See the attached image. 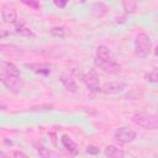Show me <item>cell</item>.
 <instances>
[{
    "mask_svg": "<svg viewBox=\"0 0 158 158\" xmlns=\"http://www.w3.org/2000/svg\"><path fill=\"white\" fill-rule=\"evenodd\" d=\"M60 142L63 144V147L72 154V156H75L78 153V147H77V143L68 136V135H63L60 137Z\"/></svg>",
    "mask_w": 158,
    "mask_h": 158,
    "instance_id": "4fadbf2b",
    "label": "cell"
},
{
    "mask_svg": "<svg viewBox=\"0 0 158 158\" xmlns=\"http://www.w3.org/2000/svg\"><path fill=\"white\" fill-rule=\"evenodd\" d=\"M85 152H86L88 154H90V156H98V154H100V149H99L96 146H94V144H89V146L86 147Z\"/></svg>",
    "mask_w": 158,
    "mask_h": 158,
    "instance_id": "7402d4cb",
    "label": "cell"
},
{
    "mask_svg": "<svg viewBox=\"0 0 158 158\" xmlns=\"http://www.w3.org/2000/svg\"><path fill=\"white\" fill-rule=\"evenodd\" d=\"M126 89V83L123 81H109L101 85L100 93L106 94V95H116L122 93Z\"/></svg>",
    "mask_w": 158,
    "mask_h": 158,
    "instance_id": "52a82bcc",
    "label": "cell"
},
{
    "mask_svg": "<svg viewBox=\"0 0 158 158\" xmlns=\"http://www.w3.org/2000/svg\"><path fill=\"white\" fill-rule=\"evenodd\" d=\"M1 74H7V75H20V70L19 68L7 60H2L1 62Z\"/></svg>",
    "mask_w": 158,
    "mask_h": 158,
    "instance_id": "9a60e30c",
    "label": "cell"
},
{
    "mask_svg": "<svg viewBox=\"0 0 158 158\" xmlns=\"http://www.w3.org/2000/svg\"><path fill=\"white\" fill-rule=\"evenodd\" d=\"M122 6L127 14H133L137 9V1L136 0H122Z\"/></svg>",
    "mask_w": 158,
    "mask_h": 158,
    "instance_id": "ac0fdd59",
    "label": "cell"
},
{
    "mask_svg": "<svg viewBox=\"0 0 158 158\" xmlns=\"http://www.w3.org/2000/svg\"><path fill=\"white\" fill-rule=\"evenodd\" d=\"M132 121L144 130H151V131L158 130V116L152 112H147V111L135 112L132 115Z\"/></svg>",
    "mask_w": 158,
    "mask_h": 158,
    "instance_id": "6da1fadb",
    "label": "cell"
},
{
    "mask_svg": "<svg viewBox=\"0 0 158 158\" xmlns=\"http://www.w3.org/2000/svg\"><path fill=\"white\" fill-rule=\"evenodd\" d=\"M20 1L32 10H40L41 9V2L38 0H20Z\"/></svg>",
    "mask_w": 158,
    "mask_h": 158,
    "instance_id": "ffe728a7",
    "label": "cell"
},
{
    "mask_svg": "<svg viewBox=\"0 0 158 158\" xmlns=\"http://www.w3.org/2000/svg\"><path fill=\"white\" fill-rule=\"evenodd\" d=\"M49 33L51 36L57 37V38H67L72 35V31L67 26H54L49 30Z\"/></svg>",
    "mask_w": 158,
    "mask_h": 158,
    "instance_id": "7c38bea8",
    "label": "cell"
},
{
    "mask_svg": "<svg viewBox=\"0 0 158 158\" xmlns=\"http://www.w3.org/2000/svg\"><path fill=\"white\" fill-rule=\"evenodd\" d=\"M15 32L23 37H35V32L32 31V28L23 21L15 23Z\"/></svg>",
    "mask_w": 158,
    "mask_h": 158,
    "instance_id": "30bf717a",
    "label": "cell"
},
{
    "mask_svg": "<svg viewBox=\"0 0 158 158\" xmlns=\"http://www.w3.org/2000/svg\"><path fill=\"white\" fill-rule=\"evenodd\" d=\"M109 11H110V6L106 5L105 2H95L90 7V14L98 19L106 16L109 14Z\"/></svg>",
    "mask_w": 158,
    "mask_h": 158,
    "instance_id": "9c48e42d",
    "label": "cell"
},
{
    "mask_svg": "<svg viewBox=\"0 0 158 158\" xmlns=\"http://www.w3.org/2000/svg\"><path fill=\"white\" fill-rule=\"evenodd\" d=\"M152 51V40L146 33H138L135 38V53L139 58H146Z\"/></svg>",
    "mask_w": 158,
    "mask_h": 158,
    "instance_id": "7a4b0ae2",
    "label": "cell"
},
{
    "mask_svg": "<svg viewBox=\"0 0 158 158\" xmlns=\"http://www.w3.org/2000/svg\"><path fill=\"white\" fill-rule=\"evenodd\" d=\"M144 79H146L148 83H152V84H158V68H154L153 70H151V72L146 73Z\"/></svg>",
    "mask_w": 158,
    "mask_h": 158,
    "instance_id": "d6986e66",
    "label": "cell"
},
{
    "mask_svg": "<svg viewBox=\"0 0 158 158\" xmlns=\"http://www.w3.org/2000/svg\"><path fill=\"white\" fill-rule=\"evenodd\" d=\"M80 1H81V2H85V1H86V0H80Z\"/></svg>",
    "mask_w": 158,
    "mask_h": 158,
    "instance_id": "4316f807",
    "label": "cell"
},
{
    "mask_svg": "<svg viewBox=\"0 0 158 158\" xmlns=\"http://www.w3.org/2000/svg\"><path fill=\"white\" fill-rule=\"evenodd\" d=\"M94 64H95V67L100 68L101 70H104L105 73H109V74H117L121 70V65L118 63H116L112 58L111 59H100V58L95 57Z\"/></svg>",
    "mask_w": 158,
    "mask_h": 158,
    "instance_id": "277c9868",
    "label": "cell"
},
{
    "mask_svg": "<svg viewBox=\"0 0 158 158\" xmlns=\"http://www.w3.org/2000/svg\"><path fill=\"white\" fill-rule=\"evenodd\" d=\"M9 157H17V158L23 157V158H26L27 154L23 153V152H21V151H14V152H10V153H9Z\"/></svg>",
    "mask_w": 158,
    "mask_h": 158,
    "instance_id": "d4e9b609",
    "label": "cell"
},
{
    "mask_svg": "<svg viewBox=\"0 0 158 158\" xmlns=\"http://www.w3.org/2000/svg\"><path fill=\"white\" fill-rule=\"evenodd\" d=\"M27 67L32 72L41 74V75H48L51 73V67L44 63H31V64H27Z\"/></svg>",
    "mask_w": 158,
    "mask_h": 158,
    "instance_id": "5bb4252c",
    "label": "cell"
},
{
    "mask_svg": "<svg viewBox=\"0 0 158 158\" xmlns=\"http://www.w3.org/2000/svg\"><path fill=\"white\" fill-rule=\"evenodd\" d=\"M83 81L85 83V85L88 86L89 90L94 91V93H99L101 90V84H100V79H99V75L96 74L95 70H89L86 72L85 74H83L81 77Z\"/></svg>",
    "mask_w": 158,
    "mask_h": 158,
    "instance_id": "5b68a950",
    "label": "cell"
},
{
    "mask_svg": "<svg viewBox=\"0 0 158 158\" xmlns=\"http://www.w3.org/2000/svg\"><path fill=\"white\" fill-rule=\"evenodd\" d=\"M114 138L116 141H118L120 143H130L132 141H135L136 138V132L130 128V127H120L114 132Z\"/></svg>",
    "mask_w": 158,
    "mask_h": 158,
    "instance_id": "8992f818",
    "label": "cell"
},
{
    "mask_svg": "<svg viewBox=\"0 0 158 158\" xmlns=\"http://www.w3.org/2000/svg\"><path fill=\"white\" fill-rule=\"evenodd\" d=\"M68 1H69V0H53L54 5H56L57 7H59V9H64V7L67 6Z\"/></svg>",
    "mask_w": 158,
    "mask_h": 158,
    "instance_id": "cb8c5ba5",
    "label": "cell"
},
{
    "mask_svg": "<svg viewBox=\"0 0 158 158\" xmlns=\"http://www.w3.org/2000/svg\"><path fill=\"white\" fill-rule=\"evenodd\" d=\"M104 153H105L106 157H110V158H122V157H125V154H126L121 148H118V147H116V146H114V144L106 146Z\"/></svg>",
    "mask_w": 158,
    "mask_h": 158,
    "instance_id": "2e32d148",
    "label": "cell"
},
{
    "mask_svg": "<svg viewBox=\"0 0 158 158\" xmlns=\"http://www.w3.org/2000/svg\"><path fill=\"white\" fill-rule=\"evenodd\" d=\"M0 79L2 84L12 93L19 94L23 89V80L21 75H7V74H1L0 73Z\"/></svg>",
    "mask_w": 158,
    "mask_h": 158,
    "instance_id": "3957f363",
    "label": "cell"
},
{
    "mask_svg": "<svg viewBox=\"0 0 158 158\" xmlns=\"http://www.w3.org/2000/svg\"><path fill=\"white\" fill-rule=\"evenodd\" d=\"M52 109H53L52 105H40V106H33L31 110H32V111H40V110H41V111H42V110H47V111H48V110H52Z\"/></svg>",
    "mask_w": 158,
    "mask_h": 158,
    "instance_id": "603a6c76",
    "label": "cell"
},
{
    "mask_svg": "<svg viewBox=\"0 0 158 158\" xmlns=\"http://www.w3.org/2000/svg\"><path fill=\"white\" fill-rule=\"evenodd\" d=\"M1 19L6 23H12L15 25L17 22V12L15 7L12 6H2L1 10Z\"/></svg>",
    "mask_w": 158,
    "mask_h": 158,
    "instance_id": "ba28073f",
    "label": "cell"
},
{
    "mask_svg": "<svg viewBox=\"0 0 158 158\" xmlns=\"http://www.w3.org/2000/svg\"><path fill=\"white\" fill-rule=\"evenodd\" d=\"M154 56H157V57H158V46L154 48Z\"/></svg>",
    "mask_w": 158,
    "mask_h": 158,
    "instance_id": "484cf974",
    "label": "cell"
},
{
    "mask_svg": "<svg viewBox=\"0 0 158 158\" xmlns=\"http://www.w3.org/2000/svg\"><path fill=\"white\" fill-rule=\"evenodd\" d=\"M60 81L63 84V86L65 88V90H68L69 93H77L78 90V85L75 79L70 75V74H64L60 77Z\"/></svg>",
    "mask_w": 158,
    "mask_h": 158,
    "instance_id": "8fae6325",
    "label": "cell"
},
{
    "mask_svg": "<svg viewBox=\"0 0 158 158\" xmlns=\"http://www.w3.org/2000/svg\"><path fill=\"white\" fill-rule=\"evenodd\" d=\"M157 110H158V104H157Z\"/></svg>",
    "mask_w": 158,
    "mask_h": 158,
    "instance_id": "83f0119b",
    "label": "cell"
},
{
    "mask_svg": "<svg viewBox=\"0 0 158 158\" xmlns=\"http://www.w3.org/2000/svg\"><path fill=\"white\" fill-rule=\"evenodd\" d=\"M96 57L100 59H111L110 49L106 46H98L96 47Z\"/></svg>",
    "mask_w": 158,
    "mask_h": 158,
    "instance_id": "e0dca14e",
    "label": "cell"
},
{
    "mask_svg": "<svg viewBox=\"0 0 158 158\" xmlns=\"http://www.w3.org/2000/svg\"><path fill=\"white\" fill-rule=\"evenodd\" d=\"M35 147H36V151L38 152V154H40V156H42V157H49V156H52V152H51V151H48L47 148H44L42 144L35 143Z\"/></svg>",
    "mask_w": 158,
    "mask_h": 158,
    "instance_id": "44dd1931",
    "label": "cell"
}]
</instances>
